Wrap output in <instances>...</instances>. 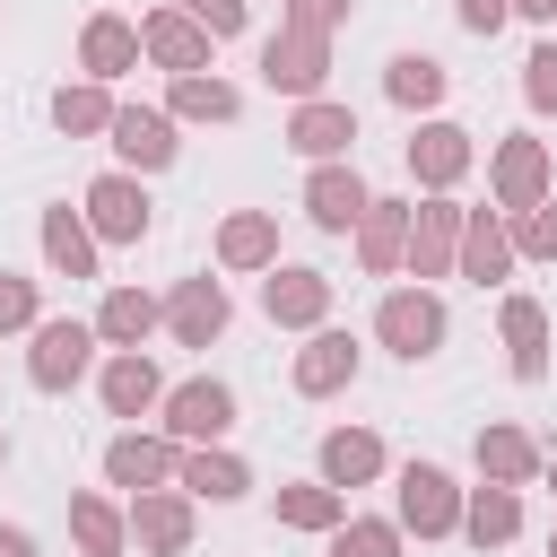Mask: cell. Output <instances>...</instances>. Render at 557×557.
Here are the masks:
<instances>
[{
    "label": "cell",
    "mask_w": 557,
    "mask_h": 557,
    "mask_svg": "<svg viewBox=\"0 0 557 557\" xmlns=\"http://www.w3.org/2000/svg\"><path fill=\"white\" fill-rule=\"evenodd\" d=\"M287 522H331V496H322V487H296V496H287Z\"/></svg>",
    "instance_id": "30"
},
{
    "label": "cell",
    "mask_w": 557,
    "mask_h": 557,
    "mask_svg": "<svg viewBox=\"0 0 557 557\" xmlns=\"http://www.w3.org/2000/svg\"><path fill=\"white\" fill-rule=\"evenodd\" d=\"M400 487H409V496H400V513H409L418 531H444V522H453V496H444V470H409Z\"/></svg>",
    "instance_id": "4"
},
{
    "label": "cell",
    "mask_w": 557,
    "mask_h": 557,
    "mask_svg": "<svg viewBox=\"0 0 557 557\" xmlns=\"http://www.w3.org/2000/svg\"><path fill=\"white\" fill-rule=\"evenodd\" d=\"M26 305H35L26 278H0V322H26Z\"/></svg>",
    "instance_id": "36"
},
{
    "label": "cell",
    "mask_w": 557,
    "mask_h": 557,
    "mask_svg": "<svg viewBox=\"0 0 557 557\" xmlns=\"http://www.w3.org/2000/svg\"><path fill=\"white\" fill-rule=\"evenodd\" d=\"M383 339H392L400 357H426V348L444 339V313H435L426 296H392V305H383Z\"/></svg>",
    "instance_id": "1"
},
{
    "label": "cell",
    "mask_w": 557,
    "mask_h": 557,
    "mask_svg": "<svg viewBox=\"0 0 557 557\" xmlns=\"http://www.w3.org/2000/svg\"><path fill=\"white\" fill-rule=\"evenodd\" d=\"M191 487H209V496H235V487H244V470H235V461H191Z\"/></svg>",
    "instance_id": "27"
},
{
    "label": "cell",
    "mask_w": 557,
    "mask_h": 557,
    "mask_svg": "<svg viewBox=\"0 0 557 557\" xmlns=\"http://www.w3.org/2000/svg\"><path fill=\"white\" fill-rule=\"evenodd\" d=\"M61 122H70V131H87V122H104V104H96V96H61Z\"/></svg>",
    "instance_id": "34"
},
{
    "label": "cell",
    "mask_w": 557,
    "mask_h": 557,
    "mask_svg": "<svg viewBox=\"0 0 557 557\" xmlns=\"http://www.w3.org/2000/svg\"><path fill=\"white\" fill-rule=\"evenodd\" d=\"M87 366V331L78 322H44V339H35V383H70Z\"/></svg>",
    "instance_id": "2"
},
{
    "label": "cell",
    "mask_w": 557,
    "mask_h": 557,
    "mask_svg": "<svg viewBox=\"0 0 557 557\" xmlns=\"http://www.w3.org/2000/svg\"><path fill=\"white\" fill-rule=\"evenodd\" d=\"M313 78H322V44H313V35L270 44V87H313Z\"/></svg>",
    "instance_id": "5"
},
{
    "label": "cell",
    "mask_w": 557,
    "mask_h": 557,
    "mask_svg": "<svg viewBox=\"0 0 557 557\" xmlns=\"http://www.w3.org/2000/svg\"><path fill=\"white\" fill-rule=\"evenodd\" d=\"M0 557H35V548H26V540H17V531H0Z\"/></svg>",
    "instance_id": "39"
},
{
    "label": "cell",
    "mask_w": 557,
    "mask_h": 557,
    "mask_svg": "<svg viewBox=\"0 0 557 557\" xmlns=\"http://www.w3.org/2000/svg\"><path fill=\"white\" fill-rule=\"evenodd\" d=\"M357 209H366L357 174H313V218H322V226H348Z\"/></svg>",
    "instance_id": "9"
},
{
    "label": "cell",
    "mask_w": 557,
    "mask_h": 557,
    "mask_svg": "<svg viewBox=\"0 0 557 557\" xmlns=\"http://www.w3.org/2000/svg\"><path fill=\"white\" fill-rule=\"evenodd\" d=\"M87 61H96V70H122V61H131V35H122L113 17H104V26H87Z\"/></svg>",
    "instance_id": "20"
},
{
    "label": "cell",
    "mask_w": 557,
    "mask_h": 557,
    "mask_svg": "<svg viewBox=\"0 0 557 557\" xmlns=\"http://www.w3.org/2000/svg\"><path fill=\"white\" fill-rule=\"evenodd\" d=\"M470 531H479V540H505V531H513V496H479V505H470Z\"/></svg>",
    "instance_id": "22"
},
{
    "label": "cell",
    "mask_w": 557,
    "mask_h": 557,
    "mask_svg": "<svg viewBox=\"0 0 557 557\" xmlns=\"http://www.w3.org/2000/svg\"><path fill=\"white\" fill-rule=\"evenodd\" d=\"M366 252H374V261H392V252H400V226H392V218H374V226H366Z\"/></svg>",
    "instance_id": "35"
},
{
    "label": "cell",
    "mask_w": 557,
    "mask_h": 557,
    "mask_svg": "<svg viewBox=\"0 0 557 557\" xmlns=\"http://www.w3.org/2000/svg\"><path fill=\"white\" fill-rule=\"evenodd\" d=\"M392 96H400V104H426V96H444V70L409 52V61H392Z\"/></svg>",
    "instance_id": "12"
},
{
    "label": "cell",
    "mask_w": 557,
    "mask_h": 557,
    "mask_svg": "<svg viewBox=\"0 0 557 557\" xmlns=\"http://www.w3.org/2000/svg\"><path fill=\"white\" fill-rule=\"evenodd\" d=\"M305 9H313V17H331V9H339V0H305Z\"/></svg>",
    "instance_id": "41"
},
{
    "label": "cell",
    "mask_w": 557,
    "mask_h": 557,
    "mask_svg": "<svg viewBox=\"0 0 557 557\" xmlns=\"http://www.w3.org/2000/svg\"><path fill=\"white\" fill-rule=\"evenodd\" d=\"M513 9H531V17H557V0H513Z\"/></svg>",
    "instance_id": "40"
},
{
    "label": "cell",
    "mask_w": 557,
    "mask_h": 557,
    "mask_svg": "<svg viewBox=\"0 0 557 557\" xmlns=\"http://www.w3.org/2000/svg\"><path fill=\"white\" fill-rule=\"evenodd\" d=\"M226 252H235V261H261V252H270V226H261V218H235V226H226Z\"/></svg>",
    "instance_id": "24"
},
{
    "label": "cell",
    "mask_w": 557,
    "mask_h": 557,
    "mask_svg": "<svg viewBox=\"0 0 557 557\" xmlns=\"http://www.w3.org/2000/svg\"><path fill=\"white\" fill-rule=\"evenodd\" d=\"M183 104H191V113H235V96H226V87H200V78L183 87Z\"/></svg>",
    "instance_id": "32"
},
{
    "label": "cell",
    "mask_w": 557,
    "mask_h": 557,
    "mask_svg": "<svg viewBox=\"0 0 557 557\" xmlns=\"http://www.w3.org/2000/svg\"><path fill=\"white\" fill-rule=\"evenodd\" d=\"M418 165H426V174L444 183V174L461 165V131H426V148H418Z\"/></svg>",
    "instance_id": "21"
},
{
    "label": "cell",
    "mask_w": 557,
    "mask_h": 557,
    "mask_svg": "<svg viewBox=\"0 0 557 557\" xmlns=\"http://www.w3.org/2000/svg\"><path fill=\"white\" fill-rule=\"evenodd\" d=\"M339 139H357L339 104H305V113H296V148H313V157H331Z\"/></svg>",
    "instance_id": "8"
},
{
    "label": "cell",
    "mask_w": 557,
    "mask_h": 557,
    "mask_svg": "<svg viewBox=\"0 0 557 557\" xmlns=\"http://www.w3.org/2000/svg\"><path fill=\"white\" fill-rule=\"evenodd\" d=\"M496 261H505V244L479 226V235H470V270H479V278H496Z\"/></svg>",
    "instance_id": "33"
},
{
    "label": "cell",
    "mask_w": 557,
    "mask_h": 557,
    "mask_svg": "<svg viewBox=\"0 0 557 557\" xmlns=\"http://www.w3.org/2000/svg\"><path fill=\"white\" fill-rule=\"evenodd\" d=\"M322 305V278L313 270H287V278H270V313H287V322H305Z\"/></svg>",
    "instance_id": "10"
},
{
    "label": "cell",
    "mask_w": 557,
    "mask_h": 557,
    "mask_svg": "<svg viewBox=\"0 0 557 557\" xmlns=\"http://www.w3.org/2000/svg\"><path fill=\"white\" fill-rule=\"evenodd\" d=\"M96 226H104V235H139V226H148V200H139L131 183H96Z\"/></svg>",
    "instance_id": "7"
},
{
    "label": "cell",
    "mask_w": 557,
    "mask_h": 557,
    "mask_svg": "<svg viewBox=\"0 0 557 557\" xmlns=\"http://www.w3.org/2000/svg\"><path fill=\"white\" fill-rule=\"evenodd\" d=\"M104 392H113V409H139V400H148V392H157V374H148V366H139V357H122V366H113V374H104Z\"/></svg>",
    "instance_id": "15"
},
{
    "label": "cell",
    "mask_w": 557,
    "mask_h": 557,
    "mask_svg": "<svg viewBox=\"0 0 557 557\" xmlns=\"http://www.w3.org/2000/svg\"><path fill=\"white\" fill-rule=\"evenodd\" d=\"M104 331H113V339H139V331H148V305H139V296H113V305H104Z\"/></svg>",
    "instance_id": "25"
},
{
    "label": "cell",
    "mask_w": 557,
    "mask_h": 557,
    "mask_svg": "<svg viewBox=\"0 0 557 557\" xmlns=\"http://www.w3.org/2000/svg\"><path fill=\"white\" fill-rule=\"evenodd\" d=\"M531 96H540V104H557V44H548V52H531Z\"/></svg>",
    "instance_id": "31"
},
{
    "label": "cell",
    "mask_w": 557,
    "mask_h": 557,
    "mask_svg": "<svg viewBox=\"0 0 557 557\" xmlns=\"http://www.w3.org/2000/svg\"><path fill=\"white\" fill-rule=\"evenodd\" d=\"M113 148H122V157H139V165H165V157H174V139H165V122H157V113H122V122H113Z\"/></svg>",
    "instance_id": "6"
},
{
    "label": "cell",
    "mask_w": 557,
    "mask_h": 557,
    "mask_svg": "<svg viewBox=\"0 0 557 557\" xmlns=\"http://www.w3.org/2000/svg\"><path fill=\"white\" fill-rule=\"evenodd\" d=\"M522 244H531V252H557V218H531V226H522Z\"/></svg>",
    "instance_id": "37"
},
{
    "label": "cell",
    "mask_w": 557,
    "mask_h": 557,
    "mask_svg": "<svg viewBox=\"0 0 557 557\" xmlns=\"http://www.w3.org/2000/svg\"><path fill=\"white\" fill-rule=\"evenodd\" d=\"M348 366H357V348H348V339H313V357H305L296 374H305V392H331Z\"/></svg>",
    "instance_id": "11"
},
{
    "label": "cell",
    "mask_w": 557,
    "mask_h": 557,
    "mask_svg": "<svg viewBox=\"0 0 557 557\" xmlns=\"http://www.w3.org/2000/svg\"><path fill=\"white\" fill-rule=\"evenodd\" d=\"M461 17H470V26H479V35H487V26H496V17H505V0H461Z\"/></svg>",
    "instance_id": "38"
},
{
    "label": "cell",
    "mask_w": 557,
    "mask_h": 557,
    "mask_svg": "<svg viewBox=\"0 0 557 557\" xmlns=\"http://www.w3.org/2000/svg\"><path fill=\"white\" fill-rule=\"evenodd\" d=\"M174 322H183V339H209V331H218V322H226V305H218V287H209V278H200V287H191V296H183V305H174Z\"/></svg>",
    "instance_id": "13"
},
{
    "label": "cell",
    "mask_w": 557,
    "mask_h": 557,
    "mask_svg": "<svg viewBox=\"0 0 557 557\" xmlns=\"http://www.w3.org/2000/svg\"><path fill=\"white\" fill-rule=\"evenodd\" d=\"M505 191H513V200L540 191V148H513V157H505Z\"/></svg>",
    "instance_id": "23"
},
{
    "label": "cell",
    "mask_w": 557,
    "mask_h": 557,
    "mask_svg": "<svg viewBox=\"0 0 557 557\" xmlns=\"http://www.w3.org/2000/svg\"><path fill=\"white\" fill-rule=\"evenodd\" d=\"M191 17H209V35H235L244 26V0H191Z\"/></svg>",
    "instance_id": "29"
},
{
    "label": "cell",
    "mask_w": 557,
    "mask_h": 557,
    "mask_svg": "<svg viewBox=\"0 0 557 557\" xmlns=\"http://www.w3.org/2000/svg\"><path fill=\"white\" fill-rule=\"evenodd\" d=\"M44 244H52V261H61L70 278H87V235H78L70 218H52V226H44Z\"/></svg>",
    "instance_id": "18"
},
{
    "label": "cell",
    "mask_w": 557,
    "mask_h": 557,
    "mask_svg": "<svg viewBox=\"0 0 557 557\" xmlns=\"http://www.w3.org/2000/svg\"><path fill=\"white\" fill-rule=\"evenodd\" d=\"M148 44H157L174 70H191V61H200V35H191V26H174V17H157V26H148Z\"/></svg>",
    "instance_id": "17"
},
{
    "label": "cell",
    "mask_w": 557,
    "mask_h": 557,
    "mask_svg": "<svg viewBox=\"0 0 557 557\" xmlns=\"http://www.w3.org/2000/svg\"><path fill=\"white\" fill-rule=\"evenodd\" d=\"M157 470H165L157 444H113V479H122V487H139V479H157Z\"/></svg>",
    "instance_id": "19"
},
{
    "label": "cell",
    "mask_w": 557,
    "mask_h": 557,
    "mask_svg": "<svg viewBox=\"0 0 557 557\" xmlns=\"http://www.w3.org/2000/svg\"><path fill=\"white\" fill-rule=\"evenodd\" d=\"M339 557H392V531H374V522H357V531L339 540Z\"/></svg>",
    "instance_id": "28"
},
{
    "label": "cell",
    "mask_w": 557,
    "mask_h": 557,
    "mask_svg": "<svg viewBox=\"0 0 557 557\" xmlns=\"http://www.w3.org/2000/svg\"><path fill=\"white\" fill-rule=\"evenodd\" d=\"M226 418H235L226 383H183V392H174V435H218Z\"/></svg>",
    "instance_id": "3"
},
{
    "label": "cell",
    "mask_w": 557,
    "mask_h": 557,
    "mask_svg": "<svg viewBox=\"0 0 557 557\" xmlns=\"http://www.w3.org/2000/svg\"><path fill=\"white\" fill-rule=\"evenodd\" d=\"M505 331H513V366H522V374H540V305H513V313H505Z\"/></svg>",
    "instance_id": "14"
},
{
    "label": "cell",
    "mask_w": 557,
    "mask_h": 557,
    "mask_svg": "<svg viewBox=\"0 0 557 557\" xmlns=\"http://www.w3.org/2000/svg\"><path fill=\"white\" fill-rule=\"evenodd\" d=\"M322 461H331V479H366L374 470V435H331Z\"/></svg>",
    "instance_id": "16"
},
{
    "label": "cell",
    "mask_w": 557,
    "mask_h": 557,
    "mask_svg": "<svg viewBox=\"0 0 557 557\" xmlns=\"http://www.w3.org/2000/svg\"><path fill=\"white\" fill-rule=\"evenodd\" d=\"M479 453H487V461H496L505 479H513V470H531V444H522V435H487Z\"/></svg>",
    "instance_id": "26"
}]
</instances>
